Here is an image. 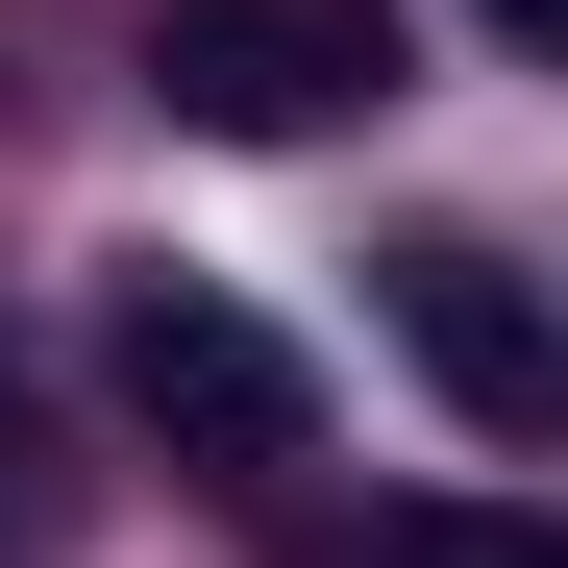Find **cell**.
<instances>
[{
	"label": "cell",
	"instance_id": "1",
	"mask_svg": "<svg viewBox=\"0 0 568 568\" xmlns=\"http://www.w3.org/2000/svg\"><path fill=\"white\" fill-rule=\"evenodd\" d=\"M149 100L223 124V149H297L346 100H396V0H173V26H149Z\"/></svg>",
	"mask_w": 568,
	"mask_h": 568
},
{
	"label": "cell",
	"instance_id": "2",
	"mask_svg": "<svg viewBox=\"0 0 568 568\" xmlns=\"http://www.w3.org/2000/svg\"><path fill=\"white\" fill-rule=\"evenodd\" d=\"M100 346H124V396L199 445V469H297V445H322L297 346H272L247 297H199V272H124V322H100Z\"/></svg>",
	"mask_w": 568,
	"mask_h": 568
},
{
	"label": "cell",
	"instance_id": "3",
	"mask_svg": "<svg viewBox=\"0 0 568 568\" xmlns=\"http://www.w3.org/2000/svg\"><path fill=\"white\" fill-rule=\"evenodd\" d=\"M396 346L445 371L469 445H544V420H568V346H544V297H519V247H469V223L396 247Z\"/></svg>",
	"mask_w": 568,
	"mask_h": 568
},
{
	"label": "cell",
	"instance_id": "4",
	"mask_svg": "<svg viewBox=\"0 0 568 568\" xmlns=\"http://www.w3.org/2000/svg\"><path fill=\"white\" fill-rule=\"evenodd\" d=\"M0 544H26V396H0Z\"/></svg>",
	"mask_w": 568,
	"mask_h": 568
},
{
	"label": "cell",
	"instance_id": "5",
	"mask_svg": "<svg viewBox=\"0 0 568 568\" xmlns=\"http://www.w3.org/2000/svg\"><path fill=\"white\" fill-rule=\"evenodd\" d=\"M495 26H519V50H544V26H568V0H495Z\"/></svg>",
	"mask_w": 568,
	"mask_h": 568
}]
</instances>
